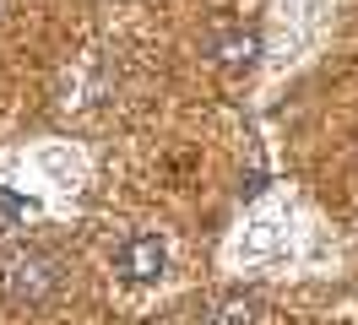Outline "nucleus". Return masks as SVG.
Segmentation results:
<instances>
[{"label":"nucleus","mask_w":358,"mask_h":325,"mask_svg":"<svg viewBox=\"0 0 358 325\" xmlns=\"http://www.w3.org/2000/svg\"><path fill=\"white\" fill-rule=\"evenodd\" d=\"M0 17H6V0H0Z\"/></svg>","instance_id":"nucleus-5"},{"label":"nucleus","mask_w":358,"mask_h":325,"mask_svg":"<svg viewBox=\"0 0 358 325\" xmlns=\"http://www.w3.org/2000/svg\"><path fill=\"white\" fill-rule=\"evenodd\" d=\"M212 325H255V298H228Z\"/></svg>","instance_id":"nucleus-4"},{"label":"nucleus","mask_w":358,"mask_h":325,"mask_svg":"<svg viewBox=\"0 0 358 325\" xmlns=\"http://www.w3.org/2000/svg\"><path fill=\"white\" fill-rule=\"evenodd\" d=\"M206 49H212L223 65H250L255 60V33H223V38H212Z\"/></svg>","instance_id":"nucleus-3"},{"label":"nucleus","mask_w":358,"mask_h":325,"mask_svg":"<svg viewBox=\"0 0 358 325\" xmlns=\"http://www.w3.org/2000/svg\"><path fill=\"white\" fill-rule=\"evenodd\" d=\"M55 287H60V260L44 255V250H17V255L6 260V293L11 303H49L55 298Z\"/></svg>","instance_id":"nucleus-1"},{"label":"nucleus","mask_w":358,"mask_h":325,"mask_svg":"<svg viewBox=\"0 0 358 325\" xmlns=\"http://www.w3.org/2000/svg\"><path fill=\"white\" fill-rule=\"evenodd\" d=\"M120 271L131 282H152L157 271H163V244H157L152 233H141V238H131L125 250H120V260H114Z\"/></svg>","instance_id":"nucleus-2"}]
</instances>
